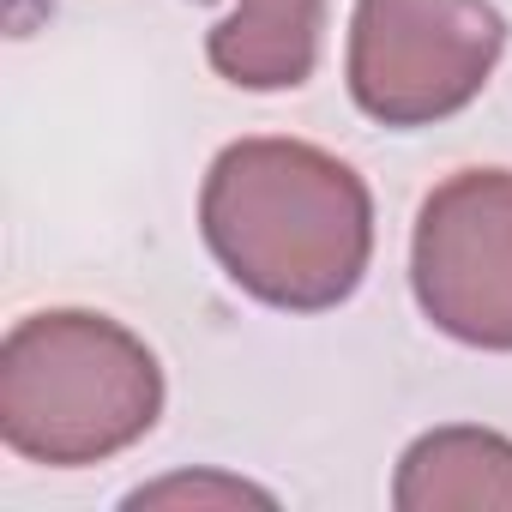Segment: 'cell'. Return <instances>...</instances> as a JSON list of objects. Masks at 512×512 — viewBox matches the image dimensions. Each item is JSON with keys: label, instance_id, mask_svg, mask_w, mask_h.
<instances>
[{"label": "cell", "instance_id": "4", "mask_svg": "<svg viewBox=\"0 0 512 512\" xmlns=\"http://www.w3.org/2000/svg\"><path fill=\"white\" fill-rule=\"evenodd\" d=\"M410 290L452 344L512 356V169H458L422 199Z\"/></svg>", "mask_w": 512, "mask_h": 512}, {"label": "cell", "instance_id": "5", "mask_svg": "<svg viewBox=\"0 0 512 512\" xmlns=\"http://www.w3.org/2000/svg\"><path fill=\"white\" fill-rule=\"evenodd\" d=\"M398 512H512V440L494 428H428L392 476Z\"/></svg>", "mask_w": 512, "mask_h": 512}, {"label": "cell", "instance_id": "7", "mask_svg": "<svg viewBox=\"0 0 512 512\" xmlns=\"http://www.w3.org/2000/svg\"><path fill=\"white\" fill-rule=\"evenodd\" d=\"M175 500H193V506H241V500H266L272 506V494L266 488H247V482H235V476H169V482H151V488H139V494H127V506H175Z\"/></svg>", "mask_w": 512, "mask_h": 512}, {"label": "cell", "instance_id": "2", "mask_svg": "<svg viewBox=\"0 0 512 512\" xmlns=\"http://www.w3.org/2000/svg\"><path fill=\"white\" fill-rule=\"evenodd\" d=\"M163 416V362L91 308L25 314L0 344V440L49 470L103 464Z\"/></svg>", "mask_w": 512, "mask_h": 512}, {"label": "cell", "instance_id": "1", "mask_svg": "<svg viewBox=\"0 0 512 512\" xmlns=\"http://www.w3.org/2000/svg\"><path fill=\"white\" fill-rule=\"evenodd\" d=\"M199 235L235 290L278 314H326L374 260L368 181L308 139H235L199 187Z\"/></svg>", "mask_w": 512, "mask_h": 512}, {"label": "cell", "instance_id": "6", "mask_svg": "<svg viewBox=\"0 0 512 512\" xmlns=\"http://www.w3.org/2000/svg\"><path fill=\"white\" fill-rule=\"evenodd\" d=\"M320 31L326 0H235V13L205 37V61L241 91H296L314 79Z\"/></svg>", "mask_w": 512, "mask_h": 512}, {"label": "cell", "instance_id": "3", "mask_svg": "<svg viewBox=\"0 0 512 512\" xmlns=\"http://www.w3.org/2000/svg\"><path fill=\"white\" fill-rule=\"evenodd\" d=\"M506 55L494 0H356L350 97L380 127H434L482 97Z\"/></svg>", "mask_w": 512, "mask_h": 512}]
</instances>
